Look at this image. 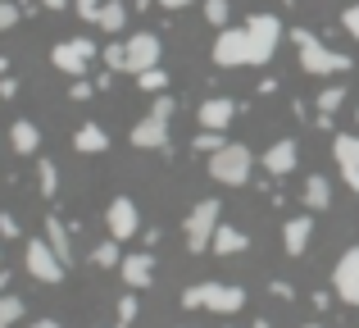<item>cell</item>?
I'll return each mask as SVG.
<instances>
[{
	"instance_id": "d590c367",
	"label": "cell",
	"mask_w": 359,
	"mask_h": 328,
	"mask_svg": "<svg viewBox=\"0 0 359 328\" xmlns=\"http://www.w3.org/2000/svg\"><path fill=\"white\" fill-rule=\"evenodd\" d=\"M105 64H109V73L123 69V46H109V51H105Z\"/></svg>"
},
{
	"instance_id": "836d02e7",
	"label": "cell",
	"mask_w": 359,
	"mask_h": 328,
	"mask_svg": "<svg viewBox=\"0 0 359 328\" xmlns=\"http://www.w3.org/2000/svg\"><path fill=\"white\" fill-rule=\"evenodd\" d=\"M78 5V18H87V23H96V9L105 5V0H73Z\"/></svg>"
},
{
	"instance_id": "e0dca14e",
	"label": "cell",
	"mask_w": 359,
	"mask_h": 328,
	"mask_svg": "<svg viewBox=\"0 0 359 328\" xmlns=\"http://www.w3.org/2000/svg\"><path fill=\"white\" fill-rule=\"evenodd\" d=\"M118 274H123V283H128L132 292L150 287V283H155V260H150V251H141V256H123Z\"/></svg>"
},
{
	"instance_id": "ee69618b",
	"label": "cell",
	"mask_w": 359,
	"mask_h": 328,
	"mask_svg": "<svg viewBox=\"0 0 359 328\" xmlns=\"http://www.w3.org/2000/svg\"><path fill=\"white\" fill-rule=\"evenodd\" d=\"M0 73H9V60H0Z\"/></svg>"
},
{
	"instance_id": "83f0119b",
	"label": "cell",
	"mask_w": 359,
	"mask_h": 328,
	"mask_svg": "<svg viewBox=\"0 0 359 328\" xmlns=\"http://www.w3.org/2000/svg\"><path fill=\"white\" fill-rule=\"evenodd\" d=\"M137 87H141V91H164V87H168V73H164V69L155 64V69L137 73Z\"/></svg>"
},
{
	"instance_id": "9a60e30c",
	"label": "cell",
	"mask_w": 359,
	"mask_h": 328,
	"mask_svg": "<svg viewBox=\"0 0 359 328\" xmlns=\"http://www.w3.org/2000/svg\"><path fill=\"white\" fill-rule=\"evenodd\" d=\"M296 164H300V146L291 142V137H278V142L264 151V169H269L273 178H287V173H296Z\"/></svg>"
},
{
	"instance_id": "30bf717a",
	"label": "cell",
	"mask_w": 359,
	"mask_h": 328,
	"mask_svg": "<svg viewBox=\"0 0 359 328\" xmlns=\"http://www.w3.org/2000/svg\"><path fill=\"white\" fill-rule=\"evenodd\" d=\"M159 64V37L155 32H132L123 41V73H146Z\"/></svg>"
},
{
	"instance_id": "ffe728a7",
	"label": "cell",
	"mask_w": 359,
	"mask_h": 328,
	"mask_svg": "<svg viewBox=\"0 0 359 328\" xmlns=\"http://www.w3.org/2000/svg\"><path fill=\"white\" fill-rule=\"evenodd\" d=\"M73 151H82V155L109 151V133L100 124H78V133H73Z\"/></svg>"
},
{
	"instance_id": "52a82bcc",
	"label": "cell",
	"mask_w": 359,
	"mask_h": 328,
	"mask_svg": "<svg viewBox=\"0 0 359 328\" xmlns=\"http://www.w3.org/2000/svg\"><path fill=\"white\" fill-rule=\"evenodd\" d=\"M245 32H250V46H255V64H269L273 55H278V41L287 37V27H282L278 14H250L245 18Z\"/></svg>"
},
{
	"instance_id": "3957f363",
	"label": "cell",
	"mask_w": 359,
	"mask_h": 328,
	"mask_svg": "<svg viewBox=\"0 0 359 328\" xmlns=\"http://www.w3.org/2000/svg\"><path fill=\"white\" fill-rule=\"evenodd\" d=\"M250 173H255V155H250V146H241V142H223L219 151L210 155V178L223 183V187H245Z\"/></svg>"
},
{
	"instance_id": "f1b7e54d",
	"label": "cell",
	"mask_w": 359,
	"mask_h": 328,
	"mask_svg": "<svg viewBox=\"0 0 359 328\" xmlns=\"http://www.w3.org/2000/svg\"><path fill=\"white\" fill-rule=\"evenodd\" d=\"M228 14H232L228 0H205V18H210L214 27H228Z\"/></svg>"
},
{
	"instance_id": "4fadbf2b",
	"label": "cell",
	"mask_w": 359,
	"mask_h": 328,
	"mask_svg": "<svg viewBox=\"0 0 359 328\" xmlns=\"http://www.w3.org/2000/svg\"><path fill=\"white\" fill-rule=\"evenodd\" d=\"M332 292L341 296L346 306H359V247H346L341 260L332 269Z\"/></svg>"
},
{
	"instance_id": "ab89813d",
	"label": "cell",
	"mask_w": 359,
	"mask_h": 328,
	"mask_svg": "<svg viewBox=\"0 0 359 328\" xmlns=\"http://www.w3.org/2000/svg\"><path fill=\"white\" fill-rule=\"evenodd\" d=\"M41 5H46V9H69L73 0H41Z\"/></svg>"
},
{
	"instance_id": "ac0fdd59",
	"label": "cell",
	"mask_w": 359,
	"mask_h": 328,
	"mask_svg": "<svg viewBox=\"0 0 359 328\" xmlns=\"http://www.w3.org/2000/svg\"><path fill=\"white\" fill-rule=\"evenodd\" d=\"M46 242H50V251L64 260V265H73V237H69V223L60 219V214H46Z\"/></svg>"
},
{
	"instance_id": "8fae6325",
	"label": "cell",
	"mask_w": 359,
	"mask_h": 328,
	"mask_svg": "<svg viewBox=\"0 0 359 328\" xmlns=\"http://www.w3.org/2000/svg\"><path fill=\"white\" fill-rule=\"evenodd\" d=\"M105 223H109V237L114 242H128L141 232V210L132 196H114V201L105 205Z\"/></svg>"
},
{
	"instance_id": "d4e9b609",
	"label": "cell",
	"mask_w": 359,
	"mask_h": 328,
	"mask_svg": "<svg viewBox=\"0 0 359 328\" xmlns=\"http://www.w3.org/2000/svg\"><path fill=\"white\" fill-rule=\"evenodd\" d=\"M341 105H346V87H323V91H318V114L332 119Z\"/></svg>"
},
{
	"instance_id": "8d00e7d4",
	"label": "cell",
	"mask_w": 359,
	"mask_h": 328,
	"mask_svg": "<svg viewBox=\"0 0 359 328\" xmlns=\"http://www.w3.org/2000/svg\"><path fill=\"white\" fill-rule=\"evenodd\" d=\"M0 232H5V237H18V219L14 214H0Z\"/></svg>"
},
{
	"instance_id": "5b68a950",
	"label": "cell",
	"mask_w": 359,
	"mask_h": 328,
	"mask_svg": "<svg viewBox=\"0 0 359 328\" xmlns=\"http://www.w3.org/2000/svg\"><path fill=\"white\" fill-rule=\"evenodd\" d=\"M173 96H159L150 105V114L132 128V146L137 151H168V119H173Z\"/></svg>"
},
{
	"instance_id": "f546056e",
	"label": "cell",
	"mask_w": 359,
	"mask_h": 328,
	"mask_svg": "<svg viewBox=\"0 0 359 328\" xmlns=\"http://www.w3.org/2000/svg\"><path fill=\"white\" fill-rule=\"evenodd\" d=\"M18 18H23V9H18L14 0H0V32H9V27H14Z\"/></svg>"
},
{
	"instance_id": "7402d4cb",
	"label": "cell",
	"mask_w": 359,
	"mask_h": 328,
	"mask_svg": "<svg viewBox=\"0 0 359 328\" xmlns=\"http://www.w3.org/2000/svg\"><path fill=\"white\" fill-rule=\"evenodd\" d=\"M305 205H309L314 214L332 205V183H327L323 173H309V178H305Z\"/></svg>"
},
{
	"instance_id": "74e56055",
	"label": "cell",
	"mask_w": 359,
	"mask_h": 328,
	"mask_svg": "<svg viewBox=\"0 0 359 328\" xmlns=\"http://www.w3.org/2000/svg\"><path fill=\"white\" fill-rule=\"evenodd\" d=\"M69 96H73V100H87V96H91V87L78 78V82H73V91H69Z\"/></svg>"
},
{
	"instance_id": "9c48e42d",
	"label": "cell",
	"mask_w": 359,
	"mask_h": 328,
	"mask_svg": "<svg viewBox=\"0 0 359 328\" xmlns=\"http://www.w3.org/2000/svg\"><path fill=\"white\" fill-rule=\"evenodd\" d=\"M91 60H96V41L91 37H69V41H60L50 51V64L60 73H73V78H82L91 69Z\"/></svg>"
},
{
	"instance_id": "2e32d148",
	"label": "cell",
	"mask_w": 359,
	"mask_h": 328,
	"mask_svg": "<svg viewBox=\"0 0 359 328\" xmlns=\"http://www.w3.org/2000/svg\"><path fill=\"white\" fill-rule=\"evenodd\" d=\"M196 119H201L205 133H223V128L237 119V100H228V96H210L201 110H196Z\"/></svg>"
},
{
	"instance_id": "277c9868",
	"label": "cell",
	"mask_w": 359,
	"mask_h": 328,
	"mask_svg": "<svg viewBox=\"0 0 359 328\" xmlns=\"http://www.w3.org/2000/svg\"><path fill=\"white\" fill-rule=\"evenodd\" d=\"M219 214H223V205L214 201V196H205V201H196L191 210H187V223H182V232H187V251L191 256H205L210 251V242H214V228H219Z\"/></svg>"
},
{
	"instance_id": "6da1fadb",
	"label": "cell",
	"mask_w": 359,
	"mask_h": 328,
	"mask_svg": "<svg viewBox=\"0 0 359 328\" xmlns=\"http://www.w3.org/2000/svg\"><path fill=\"white\" fill-rule=\"evenodd\" d=\"M291 41H296V55H300V73H314V78H332V73H351V55L323 46L309 27H291Z\"/></svg>"
},
{
	"instance_id": "60d3db41",
	"label": "cell",
	"mask_w": 359,
	"mask_h": 328,
	"mask_svg": "<svg viewBox=\"0 0 359 328\" xmlns=\"http://www.w3.org/2000/svg\"><path fill=\"white\" fill-rule=\"evenodd\" d=\"M32 328H60V320H36Z\"/></svg>"
},
{
	"instance_id": "d6a6232c",
	"label": "cell",
	"mask_w": 359,
	"mask_h": 328,
	"mask_svg": "<svg viewBox=\"0 0 359 328\" xmlns=\"http://www.w3.org/2000/svg\"><path fill=\"white\" fill-rule=\"evenodd\" d=\"M341 27H346V32H351L355 41H359V0H355V5H351V9L341 14Z\"/></svg>"
},
{
	"instance_id": "7bdbcfd3",
	"label": "cell",
	"mask_w": 359,
	"mask_h": 328,
	"mask_svg": "<svg viewBox=\"0 0 359 328\" xmlns=\"http://www.w3.org/2000/svg\"><path fill=\"white\" fill-rule=\"evenodd\" d=\"M250 328H273V324H269V320H255V324H250Z\"/></svg>"
},
{
	"instance_id": "ba28073f",
	"label": "cell",
	"mask_w": 359,
	"mask_h": 328,
	"mask_svg": "<svg viewBox=\"0 0 359 328\" xmlns=\"http://www.w3.org/2000/svg\"><path fill=\"white\" fill-rule=\"evenodd\" d=\"M214 64L219 69H241V64H255V46L245 27H219L214 37Z\"/></svg>"
},
{
	"instance_id": "8992f818",
	"label": "cell",
	"mask_w": 359,
	"mask_h": 328,
	"mask_svg": "<svg viewBox=\"0 0 359 328\" xmlns=\"http://www.w3.org/2000/svg\"><path fill=\"white\" fill-rule=\"evenodd\" d=\"M23 265H27V274H32L36 283H64V274H69V265L50 251L46 237H27L23 242Z\"/></svg>"
},
{
	"instance_id": "7dc6e473",
	"label": "cell",
	"mask_w": 359,
	"mask_h": 328,
	"mask_svg": "<svg viewBox=\"0 0 359 328\" xmlns=\"http://www.w3.org/2000/svg\"><path fill=\"white\" fill-rule=\"evenodd\" d=\"M355 124H359V110H355Z\"/></svg>"
},
{
	"instance_id": "4316f807",
	"label": "cell",
	"mask_w": 359,
	"mask_h": 328,
	"mask_svg": "<svg viewBox=\"0 0 359 328\" xmlns=\"http://www.w3.org/2000/svg\"><path fill=\"white\" fill-rule=\"evenodd\" d=\"M118 242H100V247L96 251H91V265H96V269H114L118 265Z\"/></svg>"
},
{
	"instance_id": "d6986e66",
	"label": "cell",
	"mask_w": 359,
	"mask_h": 328,
	"mask_svg": "<svg viewBox=\"0 0 359 328\" xmlns=\"http://www.w3.org/2000/svg\"><path fill=\"white\" fill-rule=\"evenodd\" d=\"M245 247H250V237H245L241 228H232V223H219V228H214V242H210L214 256H241Z\"/></svg>"
},
{
	"instance_id": "4dcf8cb0",
	"label": "cell",
	"mask_w": 359,
	"mask_h": 328,
	"mask_svg": "<svg viewBox=\"0 0 359 328\" xmlns=\"http://www.w3.org/2000/svg\"><path fill=\"white\" fill-rule=\"evenodd\" d=\"M196 151H201V155H214V151H219V146H223V133H201V137H196Z\"/></svg>"
},
{
	"instance_id": "b9f144b4",
	"label": "cell",
	"mask_w": 359,
	"mask_h": 328,
	"mask_svg": "<svg viewBox=\"0 0 359 328\" xmlns=\"http://www.w3.org/2000/svg\"><path fill=\"white\" fill-rule=\"evenodd\" d=\"M9 292V274H0V296H5Z\"/></svg>"
},
{
	"instance_id": "603a6c76",
	"label": "cell",
	"mask_w": 359,
	"mask_h": 328,
	"mask_svg": "<svg viewBox=\"0 0 359 328\" xmlns=\"http://www.w3.org/2000/svg\"><path fill=\"white\" fill-rule=\"evenodd\" d=\"M96 27H105V32H123V27H128V5H123V0H105V5L96 9Z\"/></svg>"
},
{
	"instance_id": "1f68e13d",
	"label": "cell",
	"mask_w": 359,
	"mask_h": 328,
	"mask_svg": "<svg viewBox=\"0 0 359 328\" xmlns=\"http://www.w3.org/2000/svg\"><path fill=\"white\" fill-rule=\"evenodd\" d=\"M132 320H137V296L128 292V296H123V301H118V328H128Z\"/></svg>"
},
{
	"instance_id": "cb8c5ba5",
	"label": "cell",
	"mask_w": 359,
	"mask_h": 328,
	"mask_svg": "<svg viewBox=\"0 0 359 328\" xmlns=\"http://www.w3.org/2000/svg\"><path fill=\"white\" fill-rule=\"evenodd\" d=\"M18 320H23V296L5 292V296H0V328H14Z\"/></svg>"
},
{
	"instance_id": "5bb4252c",
	"label": "cell",
	"mask_w": 359,
	"mask_h": 328,
	"mask_svg": "<svg viewBox=\"0 0 359 328\" xmlns=\"http://www.w3.org/2000/svg\"><path fill=\"white\" fill-rule=\"evenodd\" d=\"M309 237H314V214H291V219L282 223V247H287L291 260L309 251Z\"/></svg>"
},
{
	"instance_id": "bcb514c9",
	"label": "cell",
	"mask_w": 359,
	"mask_h": 328,
	"mask_svg": "<svg viewBox=\"0 0 359 328\" xmlns=\"http://www.w3.org/2000/svg\"><path fill=\"white\" fill-rule=\"evenodd\" d=\"M282 5H296V0H282Z\"/></svg>"
},
{
	"instance_id": "44dd1931",
	"label": "cell",
	"mask_w": 359,
	"mask_h": 328,
	"mask_svg": "<svg viewBox=\"0 0 359 328\" xmlns=\"http://www.w3.org/2000/svg\"><path fill=\"white\" fill-rule=\"evenodd\" d=\"M9 146H14L18 155H36L41 151V128H36L32 119H18V124L9 128Z\"/></svg>"
},
{
	"instance_id": "7c38bea8",
	"label": "cell",
	"mask_w": 359,
	"mask_h": 328,
	"mask_svg": "<svg viewBox=\"0 0 359 328\" xmlns=\"http://www.w3.org/2000/svg\"><path fill=\"white\" fill-rule=\"evenodd\" d=\"M332 160L341 169V183L359 196V133H332Z\"/></svg>"
},
{
	"instance_id": "f35d334b",
	"label": "cell",
	"mask_w": 359,
	"mask_h": 328,
	"mask_svg": "<svg viewBox=\"0 0 359 328\" xmlns=\"http://www.w3.org/2000/svg\"><path fill=\"white\" fill-rule=\"evenodd\" d=\"M155 5H164V9H187V5H196V0H155Z\"/></svg>"
},
{
	"instance_id": "7a4b0ae2",
	"label": "cell",
	"mask_w": 359,
	"mask_h": 328,
	"mask_svg": "<svg viewBox=\"0 0 359 328\" xmlns=\"http://www.w3.org/2000/svg\"><path fill=\"white\" fill-rule=\"evenodd\" d=\"M187 310H214V315H237L245 306V292L237 283H191L182 292Z\"/></svg>"
},
{
	"instance_id": "484cf974",
	"label": "cell",
	"mask_w": 359,
	"mask_h": 328,
	"mask_svg": "<svg viewBox=\"0 0 359 328\" xmlns=\"http://www.w3.org/2000/svg\"><path fill=\"white\" fill-rule=\"evenodd\" d=\"M36 183H41V196H55V192H60V169H55V160H41V164H36Z\"/></svg>"
},
{
	"instance_id": "e575fe53",
	"label": "cell",
	"mask_w": 359,
	"mask_h": 328,
	"mask_svg": "<svg viewBox=\"0 0 359 328\" xmlns=\"http://www.w3.org/2000/svg\"><path fill=\"white\" fill-rule=\"evenodd\" d=\"M269 292H273V296H278V301H291V296H296V287H291V283H282V278H278V283H273V287H269Z\"/></svg>"
},
{
	"instance_id": "f6af8a7d",
	"label": "cell",
	"mask_w": 359,
	"mask_h": 328,
	"mask_svg": "<svg viewBox=\"0 0 359 328\" xmlns=\"http://www.w3.org/2000/svg\"><path fill=\"white\" fill-rule=\"evenodd\" d=\"M305 328H323V324H305Z\"/></svg>"
}]
</instances>
